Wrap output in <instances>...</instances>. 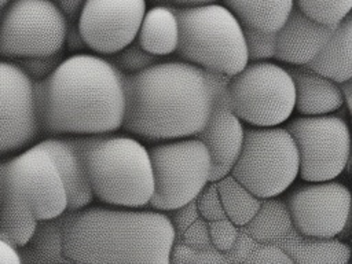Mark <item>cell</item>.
<instances>
[{
  "label": "cell",
  "mask_w": 352,
  "mask_h": 264,
  "mask_svg": "<svg viewBox=\"0 0 352 264\" xmlns=\"http://www.w3.org/2000/svg\"><path fill=\"white\" fill-rule=\"evenodd\" d=\"M227 82L228 77L221 76L210 114L202 129L194 135L206 146L210 154L212 172L209 182H217L230 173L243 140L245 126L232 110Z\"/></svg>",
  "instance_id": "9a60e30c"
},
{
  "label": "cell",
  "mask_w": 352,
  "mask_h": 264,
  "mask_svg": "<svg viewBox=\"0 0 352 264\" xmlns=\"http://www.w3.org/2000/svg\"><path fill=\"white\" fill-rule=\"evenodd\" d=\"M88 136L89 135H56L37 142V144L51 155L59 170L66 190L67 210L87 208L94 201L85 164Z\"/></svg>",
  "instance_id": "2e32d148"
},
{
  "label": "cell",
  "mask_w": 352,
  "mask_h": 264,
  "mask_svg": "<svg viewBox=\"0 0 352 264\" xmlns=\"http://www.w3.org/2000/svg\"><path fill=\"white\" fill-rule=\"evenodd\" d=\"M72 213L62 228L65 260L169 264L176 235L165 212L109 205Z\"/></svg>",
  "instance_id": "3957f363"
},
{
  "label": "cell",
  "mask_w": 352,
  "mask_h": 264,
  "mask_svg": "<svg viewBox=\"0 0 352 264\" xmlns=\"http://www.w3.org/2000/svg\"><path fill=\"white\" fill-rule=\"evenodd\" d=\"M66 29L54 0H10L1 11L0 56L16 60L59 52Z\"/></svg>",
  "instance_id": "9c48e42d"
},
{
  "label": "cell",
  "mask_w": 352,
  "mask_h": 264,
  "mask_svg": "<svg viewBox=\"0 0 352 264\" xmlns=\"http://www.w3.org/2000/svg\"><path fill=\"white\" fill-rule=\"evenodd\" d=\"M147 0H85L77 21L92 52L106 56L136 38Z\"/></svg>",
  "instance_id": "5bb4252c"
},
{
  "label": "cell",
  "mask_w": 352,
  "mask_h": 264,
  "mask_svg": "<svg viewBox=\"0 0 352 264\" xmlns=\"http://www.w3.org/2000/svg\"><path fill=\"white\" fill-rule=\"evenodd\" d=\"M195 204H197V209H198L199 214L206 221L226 217L216 182H209L201 190V192L195 198Z\"/></svg>",
  "instance_id": "1f68e13d"
},
{
  "label": "cell",
  "mask_w": 352,
  "mask_h": 264,
  "mask_svg": "<svg viewBox=\"0 0 352 264\" xmlns=\"http://www.w3.org/2000/svg\"><path fill=\"white\" fill-rule=\"evenodd\" d=\"M243 227L254 242L264 243L283 238L293 226L286 202L270 197L261 199L258 210Z\"/></svg>",
  "instance_id": "cb8c5ba5"
},
{
  "label": "cell",
  "mask_w": 352,
  "mask_h": 264,
  "mask_svg": "<svg viewBox=\"0 0 352 264\" xmlns=\"http://www.w3.org/2000/svg\"><path fill=\"white\" fill-rule=\"evenodd\" d=\"M242 26V25H241ZM248 62L271 60L276 51V32H264L242 26Z\"/></svg>",
  "instance_id": "83f0119b"
},
{
  "label": "cell",
  "mask_w": 352,
  "mask_h": 264,
  "mask_svg": "<svg viewBox=\"0 0 352 264\" xmlns=\"http://www.w3.org/2000/svg\"><path fill=\"white\" fill-rule=\"evenodd\" d=\"M224 214L236 227H243L250 221L260 208L261 198L253 195L232 175H226L216 182Z\"/></svg>",
  "instance_id": "d4e9b609"
},
{
  "label": "cell",
  "mask_w": 352,
  "mask_h": 264,
  "mask_svg": "<svg viewBox=\"0 0 352 264\" xmlns=\"http://www.w3.org/2000/svg\"><path fill=\"white\" fill-rule=\"evenodd\" d=\"M297 7L309 19L327 25L337 26L346 15L351 14L352 0H293Z\"/></svg>",
  "instance_id": "484cf974"
},
{
  "label": "cell",
  "mask_w": 352,
  "mask_h": 264,
  "mask_svg": "<svg viewBox=\"0 0 352 264\" xmlns=\"http://www.w3.org/2000/svg\"><path fill=\"white\" fill-rule=\"evenodd\" d=\"M172 10L179 22V59L227 77L245 67L248 54L242 26L227 7L210 3Z\"/></svg>",
  "instance_id": "5b68a950"
},
{
  "label": "cell",
  "mask_w": 352,
  "mask_h": 264,
  "mask_svg": "<svg viewBox=\"0 0 352 264\" xmlns=\"http://www.w3.org/2000/svg\"><path fill=\"white\" fill-rule=\"evenodd\" d=\"M179 236L183 243L195 249H206L210 246L208 221L202 216H198L187 224Z\"/></svg>",
  "instance_id": "d6a6232c"
},
{
  "label": "cell",
  "mask_w": 352,
  "mask_h": 264,
  "mask_svg": "<svg viewBox=\"0 0 352 264\" xmlns=\"http://www.w3.org/2000/svg\"><path fill=\"white\" fill-rule=\"evenodd\" d=\"M41 133L102 135L121 129L124 77L104 56H65L44 80L33 81Z\"/></svg>",
  "instance_id": "7a4b0ae2"
},
{
  "label": "cell",
  "mask_w": 352,
  "mask_h": 264,
  "mask_svg": "<svg viewBox=\"0 0 352 264\" xmlns=\"http://www.w3.org/2000/svg\"><path fill=\"white\" fill-rule=\"evenodd\" d=\"M208 228L210 245L220 253H228L232 249L239 234L236 226L230 219L221 217L208 221Z\"/></svg>",
  "instance_id": "4dcf8cb0"
},
{
  "label": "cell",
  "mask_w": 352,
  "mask_h": 264,
  "mask_svg": "<svg viewBox=\"0 0 352 264\" xmlns=\"http://www.w3.org/2000/svg\"><path fill=\"white\" fill-rule=\"evenodd\" d=\"M226 258L212 245L206 249L191 248L182 241L173 242L169 253V263H220Z\"/></svg>",
  "instance_id": "f546056e"
},
{
  "label": "cell",
  "mask_w": 352,
  "mask_h": 264,
  "mask_svg": "<svg viewBox=\"0 0 352 264\" xmlns=\"http://www.w3.org/2000/svg\"><path fill=\"white\" fill-rule=\"evenodd\" d=\"M292 226L302 235L337 236L351 213V192L340 182L298 184L286 199Z\"/></svg>",
  "instance_id": "4fadbf2b"
},
{
  "label": "cell",
  "mask_w": 352,
  "mask_h": 264,
  "mask_svg": "<svg viewBox=\"0 0 352 264\" xmlns=\"http://www.w3.org/2000/svg\"><path fill=\"white\" fill-rule=\"evenodd\" d=\"M221 76L182 59H164L138 73H122L121 129L151 143L194 136L210 114Z\"/></svg>",
  "instance_id": "6da1fadb"
},
{
  "label": "cell",
  "mask_w": 352,
  "mask_h": 264,
  "mask_svg": "<svg viewBox=\"0 0 352 264\" xmlns=\"http://www.w3.org/2000/svg\"><path fill=\"white\" fill-rule=\"evenodd\" d=\"M298 151V176L324 182L340 176L349 164L351 135L344 117L334 113L297 116L286 121Z\"/></svg>",
  "instance_id": "30bf717a"
},
{
  "label": "cell",
  "mask_w": 352,
  "mask_h": 264,
  "mask_svg": "<svg viewBox=\"0 0 352 264\" xmlns=\"http://www.w3.org/2000/svg\"><path fill=\"white\" fill-rule=\"evenodd\" d=\"M258 198L278 197L298 176V151L285 126H245L239 154L230 170Z\"/></svg>",
  "instance_id": "8992f818"
},
{
  "label": "cell",
  "mask_w": 352,
  "mask_h": 264,
  "mask_svg": "<svg viewBox=\"0 0 352 264\" xmlns=\"http://www.w3.org/2000/svg\"><path fill=\"white\" fill-rule=\"evenodd\" d=\"M282 249L293 260L302 264H346L351 258V249L337 236L302 235L290 228L283 236Z\"/></svg>",
  "instance_id": "7402d4cb"
},
{
  "label": "cell",
  "mask_w": 352,
  "mask_h": 264,
  "mask_svg": "<svg viewBox=\"0 0 352 264\" xmlns=\"http://www.w3.org/2000/svg\"><path fill=\"white\" fill-rule=\"evenodd\" d=\"M21 261L22 258L18 253V248L0 238V263L19 264Z\"/></svg>",
  "instance_id": "8d00e7d4"
},
{
  "label": "cell",
  "mask_w": 352,
  "mask_h": 264,
  "mask_svg": "<svg viewBox=\"0 0 352 264\" xmlns=\"http://www.w3.org/2000/svg\"><path fill=\"white\" fill-rule=\"evenodd\" d=\"M136 41L154 55L168 56L179 44V22L170 6L155 4L146 10L138 29Z\"/></svg>",
  "instance_id": "44dd1931"
},
{
  "label": "cell",
  "mask_w": 352,
  "mask_h": 264,
  "mask_svg": "<svg viewBox=\"0 0 352 264\" xmlns=\"http://www.w3.org/2000/svg\"><path fill=\"white\" fill-rule=\"evenodd\" d=\"M8 1H10V0H0V10H3V8L8 4Z\"/></svg>",
  "instance_id": "ab89813d"
},
{
  "label": "cell",
  "mask_w": 352,
  "mask_h": 264,
  "mask_svg": "<svg viewBox=\"0 0 352 264\" xmlns=\"http://www.w3.org/2000/svg\"><path fill=\"white\" fill-rule=\"evenodd\" d=\"M67 22H77L85 0H54Z\"/></svg>",
  "instance_id": "d590c367"
},
{
  "label": "cell",
  "mask_w": 352,
  "mask_h": 264,
  "mask_svg": "<svg viewBox=\"0 0 352 264\" xmlns=\"http://www.w3.org/2000/svg\"><path fill=\"white\" fill-rule=\"evenodd\" d=\"M65 48L72 54H78V52H84L88 50V47L78 30L77 22H67V29H66L65 41H63V50Z\"/></svg>",
  "instance_id": "e575fe53"
},
{
  "label": "cell",
  "mask_w": 352,
  "mask_h": 264,
  "mask_svg": "<svg viewBox=\"0 0 352 264\" xmlns=\"http://www.w3.org/2000/svg\"><path fill=\"white\" fill-rule=\"evenodd\" d=\"M117 70H120L124 74H133L140 70H144L161 60L165 59V56L154 55L147 51H144L136 38L131 41L128 45L121 48L120 51L106 55L104 56Z\"/></svg>",
  "instance_id": "4316f807"
},
{
  "label": "cell",
  "mask_w": 352,
  "mask_h": 264,
  "mask_svg": "<svg viewBox=\"0 0 352 264\" xmlns=\"http://www.w3.org/2000/svg\"><path fill=\"white\" fill-rule=\"evenodd\" d=\"M85 164L94 198L111 206L143 208L154 191L147 147L132 135H89Z\"/></svg>",
  "instance_id": "277c9868"
},
{
  "label": "cell",
  "mask_w": 352,
  "mask_h": 264,
  "mask_svg": "<svg viewBox=\"0 0 352 264\" xmlns=\"http://www.w3.org/2000/svg\"><path fill=\"white\" fill-rule=\"evenodd\" d=\"M1 11H3V10H0V19H1Z\"/></svg>",
  "instance_id": "60d3db41"
},
{
  "label": "cell",
  "mask_w": 352,
  "mask_h": 264,
  "mask_svg": "<svg viewBox=\"0 0 352 264\" xmlns=\"http://www.w3.org/2000/svg\"><path fill=\"white\" fill-rule=\"evenodd\" d=\"M40 135L33 81L14 60H0V157L29 147Z\"/></svg>",
  "instance_id": "7c38bea8"
},
{
  "label": "cell",
  "mask_w": 352,
  "mask_h": 264,
  "mask_svg": "<svg viewBox=\"0 0 352 264\" xmlns=\"http://www.w3.org/2000/svg\"><path fill=\"white\" fill-rule=\"evenodd\" d=\"M228 96L238 118L252 126L285 124L294 111V85L286 67L270 62H248L228 77Z\"/></svg>",
  "instance_id": "ba28073f"
},
{
  "label": "cell",
  "mask_w": 352,
  "mask_h": 264,
  "mask_svg": "<svg viewBox=\"0 0 352 264\" xmlns=\"http://www.w3.org/2000/svg\"><path fill=\"white\" fill-rule=\"evenodd\" d=\"M242 26L276 32L294 7L293 0H223Z\"/></svg>",
  "instance_id": "603a6c76"
},
{
  "label": "cell",
  "mask_w": 352,
  "mask_h": 264,
  "mask_svg": "<svg viewBox=\"0 0 352 264\" xmlns=\"http://www.w3.org/2000/svg\"><path fill=\"white\" fill-rule=\"evenodd\" d=\"M243 261L248 263H260V264H293V260L287 256V253L275 245L265 243L253 249Z\"/></svg>",
  "instance_id": "836d02e7"
},
{
  "label": "cell",
  "mask_w": 352,
  "mask_h": 264,
  "mask_svg": "<svg viewBox=\"0 0 352 264\" xmlns=\"http://www.w3.org/2000/svg\"><path fill=\"white\" fill-rule=\"evenodd\" d=\"M1 170L26 198L38 221L60 217L67 210L59 170L51 155L37 143L1 161Z\"/></svg>",
  "instance_id": "8fae6325"
},
{
  "label": "cell",
  "mask_w": 352,
  "mask_h": 264,
  "mask_svg": "<svg viewBox=\"0 0 352 264\" xmlns=\"http://www.w3.org/2000/svg\"><path fill=\"white\" fill-rule=\"evenodd\" d=\"M37 226L32 206L3 173L0 161V238L23 248L34 236Z\"/></svg>",
  "instance_id": "d6986e66"
},
{
  "label": "cell",
  "mask_w": 352,
  "mask_h": 264,
  "mask_svg": "<svg viewBox=\"0 0 352 264\" xmlns=\"http://www.w3.org/2000/svg\"><path fill=\"white\" fill-rule=\"evenodd\" d=\"M336 26L318 23L293 7L276 30L275 59L286 65H307L327 43Z\"/></svg>",
  "instance_id": "e0dca14e"
},
{
  "label": "cell",
  "mask_w": 352,
  "mask_h": 264,
  "mask_svg": "<svg viewBox=\"0 0 352 264\" xmlns=\"http://www.w3.org/2000/svg\"><path fill=\"white\" fill-rule=\"evenodd\" d=\"M294 85V111L298 116H322L344 107L338 82L314 72L307 65L286 67Z\"/></svg>",
  "instance_id": "ac0fdd59"
},
{
  "label": "cell",
  "mask_w": 352,
  "mask_h": 264,
  "mask_svg": "<svg viewBox=\"0 0 352 264\" xmlns=\"http://www.w3.org/2000/svg\"><path fill=\"white\" fill-rule=\"evenodd\" d=\"M63 58H65V52L62 50L55 54L29 56V58L16 59L14 62L23 70V73L32 81H40L48 77L56 69V66L63 60Z\"/></svg>",
  "instance_id": "f1b7e54d"
},
{
  "label": "cell",
  "mask_w": 352,
  "mask_h": 264,
  "mask_svg": "<svg viewBox=\"0 0 352 264\" xmlns=\"http://www.w3.org/2000/svg\"><path fill=\"white\" fill-rule=\"evenodd\" d=\"M314 72L342 82L352 77V18L346 15L333 30V34L318 52V55L307 63Z\"/></svg>",
  "instance_id": "ffe728a7"
},
{
  "label": "cell",
  "mask_w": 352,
  "mask_h": 264,
  "mask_svg": "<svg viewBox=\"0 0 352 264\" xmlns=\"http://www.w3.org/2000/svg\"><path fill=\"white\" fill-rule=\"evenodd\" d=\"M342 99H344V106L346 107V110H351V78L345 80L342 82H338Z\"/></svg>",
  "instance_id": "f35d334b"
},
{
  "label": "cell",
  "mask_w": 352,
  "mask_h": 264,
  "mask_svg": "<svg viewBox=\"0 0 352 264\" xmlns=\"http://www.w3.org/2000/svg\"><path fill=\"white\" fill-rule=\"evenodd\" d=\"M154 191L148 206L169 212L195 199L209 183L212 160L206 146L195 139L180 138L155 142L147 147Z\"/></svg>",
  "instance_id": "52a82bcc"
},
{
  "label": "cell",
  "mask_w": 352,
  "mask_h": 264,
  "mask_svg": "<svg viewBox=\"0 0 352 264\" xmlns=\"http://www.w3.org/2000/svg\"><path fill=\"white\" fill-rule=\"evenodd\" d=\"M155 4H166L172 7H191V6H202L210 3H219V0H150Z\"/></svg>",
  "instance_id": "74e56055"
}]
</instances>
